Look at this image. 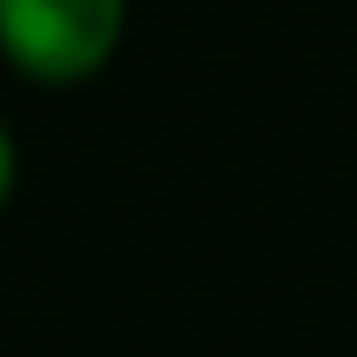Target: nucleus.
I'll list each match as a JSON object with an SVG mask.
<instances>
[{
  "mask_svg": "<svg viewBox=\"0 0 357 357\" xmlns=\"http://www.w3.org/2000/svg\"><path fill=\"white\" fill-rule=\"evenodd\" d=\"M126 0H0V53L40 86H79L119 53Z\"/></svg>",
  "mask_w": 357,
  "mask_h": 357,
  "instance_id": "obj_1",
  "label": "nucleus"
},
{
  "mask_svg": "<svg viewBox=\"0 0 357 357\" xmlns=\"http://www.w3.org/2000/svg\"><path fill=\"white\" fill-rule=\"evenodd\" d=\"M13 139H7V126H0V212H7V199H13Z\"/></svg>",
  "mask_w": 357,
  "mask_h": 357,
  "instance_id": "obj_2",
  "label": "nucleus"
}]
</instances>
